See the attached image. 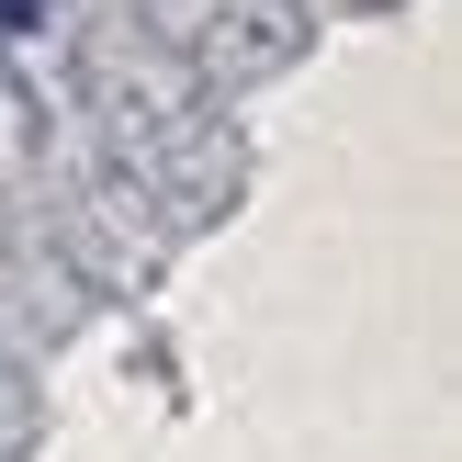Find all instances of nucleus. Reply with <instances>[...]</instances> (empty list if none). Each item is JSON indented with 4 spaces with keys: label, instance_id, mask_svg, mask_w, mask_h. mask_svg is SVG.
<instances>
[]
</instances>
